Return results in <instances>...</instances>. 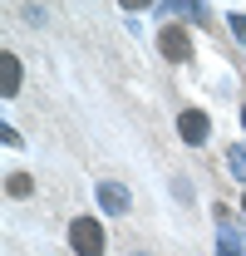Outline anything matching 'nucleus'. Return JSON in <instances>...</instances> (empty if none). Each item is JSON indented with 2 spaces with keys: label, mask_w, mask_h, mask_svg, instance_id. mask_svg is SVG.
I'll return each instance as SVG.
<instances>
[{
  "label": "nucleus",
  "mask_w": 246,
  "mask_h": 256,
  "mask_svg": "<svg viewBox=\"0 0 246 256\" xmlns=\"http://www.w3.org/2000/svg\"><path fill=\"white\" fill-rule=\"evenodd\" d=\"M69 246L79 256H104V226L94 217H74L69 222Z\"/></svg>",
  "instance_id": "1"
},
{
  "label": "nucleus",
  "mask_w": 246,
  "mask_h": 256,
  "mask_svg": "<svg viewBox=\"0 0 246 256\" xmlns=\"http://www.w3.org/2000/svg\"><path fill=\"white\" fill-rule=\"evenodd\" d=\"M158 54L172 60V64L192 60V34H187L182 25H162V30H158Z\"/></svg>",
  "instance_id": "2"
},
{
  "label": "nucleus",
  "mask_w": 246,
  "mask_h": 256,
  "mask_svg": "<svg viewBox=\"0 0 246 256\" xmlns=\"http://www.w3.org/2000/svg\"><path fill=\"white\" fill-rule=\"evenodd\" d=\"M207 114H202V108H182V114H178V133H182V143H192V148H202V143H207Z\"/></svg>",
  "instance_id": "3"
},
{
  "label": "nucleus",
  "mask_w": 246,
  "mask_h": 256,
  "mask_svg": "<svg viewBox=\"0 0 246 256\" xmlns=\"http://www.w3.org/2000/svg\"><path fill=\"white\" fill-rule=\"evenodd\" d=\"M0 74H5V98H15L20 94V60H15L10 50L0 54Z\"/></svg>",
  "instance_id": "4"
},
{
  "label": "nucleus",
  "mask_w": 246,
  "mask_h": 256,
  "mask_svg": "<svg viewBox=\"0 0 246 256\" xmlns=\"http://www.w3.org/2000/svg\"><path fill=\"white\" fill-rule=\"evenodd\" d=\"M98 197H104V207H114V212H123V207H128V192H123V188H104Z\"/></svg>",
  "instance_id": "5"
},
{
  "label": "nucleus",
  "mask_w": 246,
  "mask_h": 256,
  "mask_svg": "<svg viewBox=\"0 0 246 256\" xmlns=\"http://www.w3.org/2000/svg\"><path fill=\"white\" fill-rule=\"evenodd\" d=\"M30 188H34V182L25 178V172H10V182H5V192H10V197H25Z\"/></svg>",
  "instance_id": "6"
},
{
  "label": "nucleus",
  "mask_w": 246,
  "mask_h": 256,
  "mask_svg": "<svg viewBox=\"0 0 246 256\" xmlns=\"http://www.w3.org/2000/svg\"><path fill=\"white\" fill-rule=\"evenodd\" d=\"M242 212H246V197H242Z\"/></svg>",
  "instance_id": "7"
},
{
  "label": "nucleus",
  "mask_w": 246,
  "mask_h": 256,
  "mask_svg": "<svg viewBox=\"0 0 246 256\" xmlns=\"http://www.w3.org/2000/svg\"><path fill=\"white\" fill-rule=\"evenodd\" d=\"M242 118H246V114H242Z\"/></svg>",
  "instance_id": "8"
}]
</instances>
